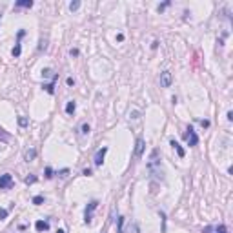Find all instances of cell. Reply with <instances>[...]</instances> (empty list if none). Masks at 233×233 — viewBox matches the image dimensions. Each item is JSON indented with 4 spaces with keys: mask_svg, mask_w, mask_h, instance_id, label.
Here are the masks:
<instances>
[{
    "mask_svg": "<svg viewBox=\"0 0 233 233\" xmlns=\"http://www.w3.org/2000/svg\"><path fill=\"white\" fill-rule=\"evenodd\" d=\"M97 206H98V202L97 201H93V202H89L87 204V208H86V213H84V222L86 224H91V219H93V211L97 210Z\"/></svg>",
    "mask_w": 233,
    "mask_h": 233,
    "instance_id": "obj_1",
    "label": "cell"
},
{
    "mask_svg": "<svg viewBox=\"0 0 233 233\" xmlns=\"http://www.w3.org/2000/svg\"><path fill=\"white\" fill-rule=\"evenodd\" d=\"M184 140H186L190 146H197V144H199V137H197V133H195L191 127H188V131L184 133Z\"/></svg>",
    "mask_w": 233,
    "mask_h": 233,
    "instance_id": "obj_2",
    "label": "cell"
},
{
    "mask_svg": "<svg viewBox=\"0 0 233 233\" xmlns=\"http://www.w3.org/2000/svg\"><path fill=\"white\" fill-rule=\"evenodd\" d=\"M11 186H13V177L9 173L0 175V190H9Z\"/></svg>",
    "mask_w": 233,
    "mask_h": 233,
    "instance_id": "obj_3",
    "label": "cell"
},
{
    "mask_svg": "<svg viewBox=\"0 0 233 233\" xmlns=\"http://www.w3.org/2000/svg\"><path fill=\"white\" fill-rule=\"evenodd\" d=\"M171 82H173L171 73L170 71H162V73H160V86H162V87H170Z\"/></svg>",
    "mask_w": 233,
    "mask_h": 233,
    "instance_id": "obj_4",
    "label": "cell"
},
{
    "mask_svg": "<svg viewBox=\"0 0 233 233\" xmlns=\"http://www.w3.org/2000/svg\"><path fill=\"white\" fill-rule=\"evenodd\" d=\"M204 233H228V228L226 226H208V228H204Z\"/></svg>",
    "mask_w": 233,
    "mask_h": 233,
    "instance_id": "obj_5",
    "label": "cell"
},
{
    "mask_svg": "<svg viewBox=\"0 0 233 233\" xmlns=\"http://www.w3.org/2000/svg\"><path fill=\"white\" fill-rule=\"evenodd\" d=\"M106 153H107V148H102V149H98V151H97V153H95V166H102Z\"/></svg>",
    "mask_w": 233,
    "mask_h": 233,
    "instance_id": "obj_6",
    "label": "cell"
},
{
    "mask_svg": "<svg viewBox=\"0 0 233 233\" xmlns=\"http://www.w3.org/2000/svg\"><path fill=\"white\" fill-rule=\"evenodd\" d=\"M144 146H146V142H144V138H138L137 144H135V157H142V151H144Z\"/></svg>",
    "mask_w": 233,
    "mask_h": 233,
    "instance_id": "obj_7",
    "label": "cell"
},
{
    "mask_svg": "<svg viewBox=\"0 0 233 233\" xmlns=\"http://www.w3.org/2000/svg\"><path fill=\"white\" fill-rule=\"evenodd\" d=\"M35 228H37V231H47V230H49V224L46 222V221H37Z\"/></svg>",
    "mask_w": 233,
    "mask_h": 233,
    "instance_id": "obj_8",
    "label": "cell"
},
{
    "mask_svg": "<svg viewBox=\"0 0 233 233\" xmlns=\"http://www.w3.org/2000/svg\"><path fill=\"white\" fill-rule=\"evenodd\" d=\"M171 146H173V148H175V151H177V155H179L180 159H182V157H184V155H186V151H184V149H182V146H180L179 142H175V140H171Z\"/></svg>",
    "mask_w": 233,
    "mask_h": 233,
    "instance_id": "obj_9",
    "label": "cell"
},
{
    "mask_svg": "<svg viewBox=\"0 0 233 233\" xmlns=\"http://www.w3.org/2000/svg\"><path fill=\"white\" fill-rule=\"evenodd\" d=\"M35 157H37V151H35V149H27V151L24 153V159H26V162H31Z\"/></svg>",
    "mask_w": 233,
    "mask_h": 233,
    "instance_id": "obj_10",
    "label": "cell"
},
{
    "mask_svg": "<svg viewBox=\"0 0 233 233\" xmlns=\"http://www.w3.org/2000/svg\"><path fill=\"white\" fill-rule=\"evenodd\" d=\"M15 6H17V7H27V9H29L33 6V0H18Z\"/></svg>",
    "mask_w": 233,
    "mask_h": 233,
    "instance_id": "obj_11",
    "label": "cell"
},
{
    "mask_svg": "<svg viewBox=\"0 0 233 233\" xmlns=\"http://www.w3.org/2000/svg\"><path fill=\"white\" fill-rule=\"evenodd\" d=\"M75 107H77V104H75V102H67V106H66V113H67V115H71V113L75 111Z\"/></svg>",
    "mask_w": 233,
    "mask_h": 233,
    "instance_id": "obj_12",
    "label": "cell"
},
{
    "mask_svg": "<svg viewBox=\"0 0 233 233\" xmlns=\"http://www.w3.org/2000/svg\"><path fill=\"white\" fill-rule=\"evenodd\" d=\"M0 140H2V142H7V140H9V135L6 133L4 127H0Z\"/></svg>",
    "mask_w": 233,
    "mask_h": 233,
    "instance_id": "obj_13",
    "label": "cell"
},
{
    "mask_svg": "<svg viewBox=\"0 0 233 233\" xmlns=\"http://www.w3.org/2000/svg\"><path fill=\"white\" fill-rule=\"evenodd\" d=\"M20 51H22V47H20V42H17V46L13 47V51H11V53H13V57H20Z\"/></svg>",
    "mask_w": 233,
    "mask_h": 233,
    "instance_id": "obj_14",
    "label": "cell"
},
{
    "mask_svg": "<svg viewBox=\"0 0 233 233\" xmlns=\"http://www.w3.org/2000/svg\"><path fill=\"white\" fill-rule=\"evenodd\" d=\"M44 89H46L49 95H53V93H55V84H53V82H51V84H44Z\"/></svg>",
    "mask_w": 233,
    "mask_h": 233,
    "instance_id": "obj_15",
    "label": "cell"
},
{
    "mask_svg": "<svg viewBox=\"0 0 233 233\" xmlns=\"http://www.w3.org/2000/svg\"><path fill=\"white\" fill-rule=\"evenodd\" d=\"M78 7H80V2H78V0H75V2L69 4V11H77Z\"/></svg>",
    "mask_w": 233,
    "mask_h": 233,
    "instance_id": "obj_16",
    "label": "cell"
},
{
    "mask_svg": "<svg viewBox=\"0 0 233 233\" xmlns=\"http://www.w3.org/2000/svg\"><path fill=\"white\" fill-rule=\"evenodd\" d=\"M42 202H44V197H40V195L33 197V204H37V206H38V204H42Z\"/></svg>",
    "mask_w": 233,
    "mask_h": 233,
    "instance_id": "obj_17",
    "label": "cell"
},
{
    "mask_svg": "<svg viewBox=\"0 0 233 233\" xmlns=\"http://www.w3.org/2000/svg\"><path fill=\"white\" fill-rule=\"evenodd\" d=\"M18 124H20L22 127H26L27 126V118H26V116H20V118H18Z\"/></svg>",
    "mask_w": 233,
    "mask_h": 233,
    "instance_id": "obj_18",
    "label": "cell"
},
{
    "mask_svg": "<svg viewBox=\"0 0 233 233\" xmlns=\"http://www.w3.org/2000/svg\"><path fill=\"white\" fill-rule=\"evenodd\" d=\"M82 133H84V135L89 133V124H82Z\"/></svg>",
    "mask_w": 233,
    "mask_h": 233,
    "instance_id": "obj_19",
    "label": "cell"
},
{
    "mask_svg": "<svg viewBox=\"0 0 233 233\" xmlns=\"http://www.w3.org/2000/svg\"><path fill=\"white\" fill-rule=\"evenodd\" d=\"M37 182V177H27L26 179V184H35Z\"/></svg>",
    "mask_w": 233,
    "mask_h": 233,
    "instance_id": "obj_20",
    "label": "cell"
},
{
    "mask_svg": "<svg viewBox=\"0 0 233 233\" xmlns=\"http://www.w3.org/2000/svg\"><path fill=\"white\" fill-rule=\"evenodd\" d=\"M46 177H47V179L53 177V170H51V168H46Z\"/></svg>",
    "mask_w": 233,
    "mask_h": 233,
    "instance_id": "obj_21",
    "label": "cell"
},
{
    "mask_svg": "<svg viewBox=\"0 0 233 233\" xmlns=\"http://www.w3.org/2000/svg\"><path fill=\"white\" fill-rule=\"evenodd\" d=\"M6 217H7V211H6V210H2V208H0V221H4V219H6Z\"/></svg>",
    "mask_w": 233,
    "mask_h": 233,
    "instance_id": "obj_22",
    "label": "cell"
},
{
    "mask_svg": "<svg viewBox=\"0 0 233 233\" xmlns=\"http://www.w3.org/2000/svg\"><path fill=\"white\" fill-rule=\"evenodd\" d=\"M122 224H124V217L118 219V231H120V233H122Z\"/></svg>",
    "mask_w": 233,
    "mask_h": 233,
    "instance_id": "obj_23",
    "label": "cell"
},
{
    "mask_svg": "<svg viewBox=\"0 0 233 233\" xmlns=\"http://www.w3.org/2000/svg\"><path fill=\"white\" fill-rule=\"evenodd\" d=\"M116 40H118V42H122V40H124V35H122V33H120V35H116Z\"/></svg>",
    "mask_w": 233,
    "mask_h": 233,
    "instance_id": "obj_24",
    "label": "cell"
},
{
    "mask_svg": "<svg viewBox=\"0 0 233 233\" xmlns=\"http://www.w3.org/2000/svg\"><path fill=\"white\" fill-rule=\"evenodd\" d=\"M67 173H69V170H62V171H60V177H66Z\"/></svg>",
    "mask_w": 233,
    "mask_h": 233,
    "instance_id": "obj_25",
    "label": "cell"
},
{
    "mask_svg": "<svg viewBox=\"0 0 233 233\" xmlns=\"http://www.w3.org/2000/svg\"><path fill=\"white\" fill-rule=\"evenodd\" d=\"M201 124H202L204 127H208V126H210V122H208V120H201Z\"/></svg>",
    "mask_w": 233,
    "mask_h": 233,
    "instance_id": "obj_26",
    "label": "cell"
},
{
    "mask_svg": "<svg viewBox=\"0 0 233 233\" xmlns=\"http://www.w3.org/2000/svg\"><path fill=\"white\" fill-rule=\"evenodd\" d=\"M84 175H86V177H89V175H91V170H89V168H87V170H84Z\"/></svg>",
    "mask_w": 233,
    "mask_h": 233,
    "instance_id": "obj_27",
    "label": "cell"
},
{
    "mask_svg": "<svg viewBox=\"0 0 233 233\" xmlns=\"http://www.w3.org/2000/svg\"><path fill=\"white\" fill-rule=\"evenodd\" d=\"M57 233H66V231H64V230H58V231H57Z\"/></svg>",
    "mask_w": 233,
    "mask_h": 233,
    "instance_id": "obj_28",
    "label": "cell"
},
{
    "mask_svg": "<svg viewBox=\"0 0 233 233\" xmlns=\"http://www.w3.org/2000/svg\"><path fill=\"white\" fill-rule=\"evenodd\" d=\"M0 18H2V15H0Z\"/></svg>",
    "mask_w": 233,
    "mask_h": 233,
    "instance_id": "obj_29",
    "label": "cell"
}]
</instances>
